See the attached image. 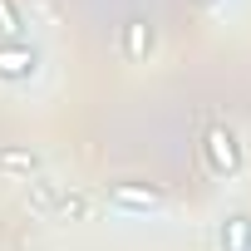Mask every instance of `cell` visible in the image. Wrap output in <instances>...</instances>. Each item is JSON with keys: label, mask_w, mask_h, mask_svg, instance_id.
I'll use <instances>...</instances> for the list:
<instances>
[{"label": "cell", "mask_w": 251, "mask_h": 251, "mask_svg": "<svg viewBox=\"0 0 251 251\" xmlns=\"http://www.w3.org/2000/svg\"><path fill=\"white\" fill-rule=\"evenodd\" d=\"M207 158H212V173L231 177V173L241 168V148H236V133H231V128H212V133H207Z\"/></svg>", "instance_id": "6da1fadb"}, {"label": "cell", "mask_w": 251, "mask_h": 251, "mask_svg": "<svg viewBox=\"0 0 251 251\" xmlns=\"http://www.w3.org/2000/svg\"><path fill=\"white\" fill-rule=\"evenodd\" d=\"M108 202H113V207H128V212H158V207H163V192L133 187V182H113V187H108Z\"/></svg>", "instance_id": "7a4b0ae2"}, {"label": "cell", "mask_w": 251, "mask_h": 251, "mask_svg": "<svg viewBox=\"0 0 251 251\" xmlns=\"http://www.w3.org/2000/svg\"><path fill=\"white\" fill-rule=\"evenodd\" d=\"M40 69V54L30 45H0V79H30Z\"/></svg>", "instance_id": "3957f363"}, {"label": "cell", "mask_w": 251, "mask_h": 251, "mask_svg": "<svg viewBox=\"0 0 251 251\" xmlns=\"http://www.w3.org/2000/svg\"><path fill=\"white\" fill-rule=\"evenodd\" d=\"M123 50H128V59H148L153 54V25L148 20H128V25H123Z\"/></svg>", "instance_id": "277c9868"}, {"label": "cell", "mask_w": 251, "mask_h": 251, "mask_svg": "<svg viewBox=\"0 0 251 251\" xmlns=\"http://www.w3.org/2000/svg\"><path fill=\"white\" fill-rule=\"evenodd\" d=\"M0 168L25 173V182H30V177H40V158H35V153H20V148H0Z\"/></svg>", "instance_id": "5b68a950"}, {"label": "cell", "mask_w": 251, "mask_h": 251, "mask_svg": "<svg viewBox=\"0 0 251 251\" xmlns=\"http://www.w3.org/2000/svg\"><path fill=\"white\" fill-rule=\"evenodd\" d=\"M222 246H226V251H246V246H251V222H246V217H231V222L222 226Z\"/></svg>", "instance_id": "8992f818"}, {"label": "cell", "mask_w": 251, "mask_h": 251, "mask_svg": "<svg viewBox=\"0 0 251 251\" xmlns=\"http://www.w3.org/2000/svg\"><path fill=\"white\" fill-rule=\"evenodd\" d=\"M0 35H5V40L20 35V10H15V0H0Z\"/></svg>", "instance_id": "52a82bcc"}, {"label": "cell", "mask_w": 251, "mask_h": 251, "mask_svg": "<svg viewBox=\"0 0 251 251\" xmlns=\"http://www.w3.org/2000/svg\"><path fill=\"white\" fill-rule=\"evenodd\" d=\"M202 5H212V0H202Z\"/></svg>", "instance_id": "ba28073f"}]
</instances>
